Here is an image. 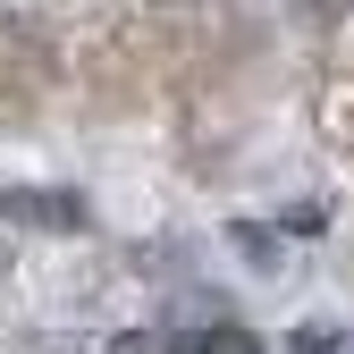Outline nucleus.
<instances>
[{"mask_svg":"<svg viewBox=\"0 0 354 354\" xmlns=\"http://www.w3.org/2000/svg\"><path fill=\"white\" fill-rule=\"evenodd\" d=\"M0 211H9V219H42V228H76V219H84L76 194H26V186L0 194Z\"/></svg>","mask_w":354,"mask_h":354,"instance_id":"nucleus-1","label":"nucleus"},{"mask_svg":"<svg viewBox=\"0 0 354 354\" xmlns=\"http://www.w3.org/2000/svg\"><path fill=\"white\" fill-rule=\"evenodd\" d=\"M295 354H354L337 329H295Z\"/></svg>","mask_w":354,"mask_h":354,"instance_id":"nucleus-2","label":"nucleus"},{"mask_svg":"<svg viewBox=\"0 0 354 354\" xmlns=\"http://www.w3.org/2000/svg\"><path fill=\"white\" fill-rule=\"evenodd\" d=\"M59 354H160V337H110V346H59Z\"/></svg>","mask_w":354,"mask_h":354,"instance_id":"nucleus-3","label":"nucleus"}]
</instances>
